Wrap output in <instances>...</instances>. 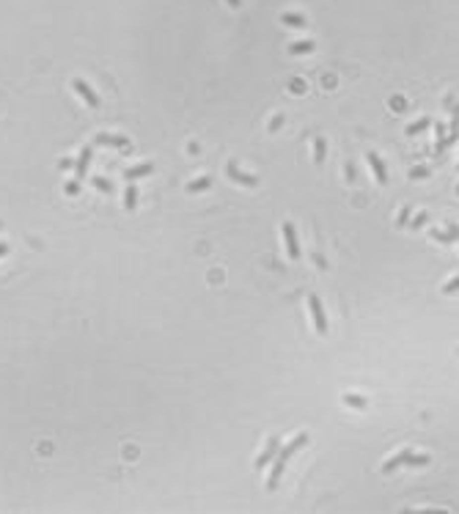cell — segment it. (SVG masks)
<instances>
[{"instance_id": "cell-28", "label": "cell", "mask_w": 459, "mask_h": 514, "mask_svg": "<svg viewBox=\"0 0 459 514\" xmlns=\"http://www.w3.org/2000/svg\"><path fill=\"white\" fill-rule=\"evenodd\" d=\"M0 228H3V225H0Z\"/></svg>"}, {"instance_id": "cell-7", "label": "cell", "mask_w": 459, "mask_h": 514, "mask_svg": "<svg viewBox=\"0 0 459 514\" xmlns=\"http://www.w3.org/2000/svg\"><path fill=\"white\" fill-rule=\"evenodd\" d=\"M91 160H94V148H91V146H85L83 151H80L77 162H74V176H77V179H83L85 173H88V165H91Z\"/></svg>"}, {"instance_id": "cell-23", "label": "cell", "mask_w": 459, "mask_h": 514, "mask_svg": "<svg viewBox=\"0 0 459 514\" xmlns=\"http://www.w3.org/2000/svg\"><path fill=\"white\" fill-rule=\"evenodd\" d=\"M457 284H459V281H457V278H451V281H448L446 286H443V292H446V294H451V292H457Z\"/></svg>"}, {"instance_id": "cell-27", "label": "cell", "mask_w": 459, "mask_h": 514, "mask_svg": "<svg viewBox=\"0 0 459 514\" xmlns=\"http://www.w3.org/2000/svg\"><path fill=\"white\" fill-rule=\"evenodd\" d=\"M410 176H412V179H423V176H426V171H423V168H418V171L410 173Z\"/></svg>"}, {"instance_id": "cell-24", "label": "cell", "mask_w": 459, "mask_h": 514, "mask_svg": "<svg viewBox=\"0 0 459 514\" xmlns=\"http://www.w3.org/2000/svg\"><path fill=\"white\" fill-rule=\"evenodd\" d=\"M407 215H410V209L404 207V209L399 212V220H396V223H399V225H404V223H407Z\"/></svg>"}, {"instance_id": "cell-18", "label": "cell", "mask_w": 459, "mask_h": 514, "mask_svg": "<svg viewBox=\"0 0 459 514\" xmlns=\"http://www.w3.org/2000/svg\"><path fill=\"white\" fill-rule=\"evenodd\" d=\"M407 465H412V467H423V465H429V456H426V454H410Z\"/></svg>"}, {"instance_id": "cell-25", "label": "cell", "mask_w": 459, "mask_h": 514, "mask_svg": "<svg viewBox=\"0 0 459 514\" xmlns=\"http://www.w3.org/2000/svg\"><path fill=\"white\" fill-rule=\"evenodd\" d=\"M11 253V245L8 242H0V259H3V256H8Z\"/></svg>"}, {"instance_id": "cell-11", "label": "cell", "mask_w": 459, "mask_h": 514, "mask_svg": "<svg viewBox=\"0 0 459 514\" xmlns=\"http://www.w3.org/2000/svg\"><path fill=\"white\" fill-rule=\"evenodd\" d=\"M410 454L412 451L410 448H404V451H399V454L393 456V459H388L385 465H382V473H393L396 467H401V465H407V459H410Z\"/></svg>"}, {"instance_id": "cell-1", "label": "cell", "mask_w": 459, "mask_h": 514, "mask_svg": "<svg viewBox=\"0 0 459 514\" xmlns=\"http://www.w3.org/2000/svg\"><path fill=\"white\" fill-rule=\"evenodd\" d=\"M308 440H311V438H308V432H300V435H297V438H294L289 445L278 448V454H275V459H272V473H269L267 490H275V487H278L280 476H283V470H286L289 459L294 456V451H297V448H303V445H308Z\"/></svg>"}, {"instance_id": "cell-14", "label": "cell", "mask_w": 459, "mask_h": 514, "mask_svg": "<svg viewBox=\"0 0 459 514\" xmlns=\"http://www.w3.org/2000/svg\"><path fill=\"white\" fill-rule=\"evenodd\" d=\"M209 187H212V176H203V179H196V182L187 184V193H203Z\"/></svg>"}, {"instance_id": "cell-9", "label": "cell", "mask_w": 459, "mask_h": 514, "mask_svg": "<svg viewBox=\"0 0 459 514\" xmlns=\"http://www.w3.org/2000/svg\"><path fill=\"white\" fill-rule=\"evenodd\" d=\"M278 448H280V440H278V438H269V445H267V448L262 451V456H259V459H256V470H259V467H267L269 462L275 459V454H278Z\"/></svg>"}, {"instance_id": "cell-19", "label": "cell", "mask_w": 459, "mask_h": 514, "mask_svg": "<svg viewBox=\"0 0 459 514\" xmlns=\"http://www.w3.org/2000/svg\"><path fill=\"white\" fill-rule=\"evenodd\" d=\"M432 236H435L437 242H443V245H451L454 239H457V234H440V231H432Z\"/></svg>"}, {"instance_id": "cell-3", "label": "cell", "mask_w": 459, "mask_h": 514, "mask_svg": "<svg viewBox=\"0 0 459 514\" xmlns=\"http://www.w3.org/2000/svg\"><path fill=\"white\" fill-rule=\"evenodd\" d=\"M226 176L231 179V182H237V184H242V187H256L259 184V176H251V173H242L234 162H228L226 165Z\"/></svg>"}, {"instance_id": "cell-8", "label": "cell", "mask_w": 459, "mask_h": 514, "mask_svg": "<svg viewBox=\"0 0 459 514\" xmlns=\"http://www.w3.org/2000/svg\"><path fill=\"white\" fill-rule=\"evenodd\" d=\"M366 160H369L371 171H374L377 184H388V171H385V165H382V160L377 157V151H369V154H366Z\"/></svg>"}, {"instance_id": "cell-13", "label": "cell", "mask_w": 459, "mask_h": 514, "mask_svg": "<svg viewBox=\"0 0 459 514\" xmlns=\"http://www.w3.org/2000/svg\"><path fill=\"white\" fill-rule=\"evenodd\" d=\"M135 207H137V187H132V184H130V187L124 190V209H127V212H132Z\"/></svg>"}, {"instance_id": "cell-10", "label": "cell", "mask_w": 459, "mask_h": 514, "mask_svg": "<svg viewBox=\"0 0 459 514\" xmlns=\"http://www.w3.org/2000/svg\"><path fill=\"white\" fill-rule=\"evenodd\" d=\"M151 173H154V165H151V162H143V165L127 168V171H124V179H127V182H135V179H143V176H151Z\"/></svg>"}, {"instance_id": "cell-5", "label": "cell", "mask_w": 459, "mask_h": 514, "mask_svg": "<svg viewBox=\"0 0 459 514\" xmlns=\"http://www.w3.org/2000/svg\"><path fill=\"white\" fill-rule=\"evenodd\" d=\"M72 88L77 91L80 96H83V99H85V105H88V107H99V96L94 94V88H91V85L85 83V80H72Z\"/></svg>"}, {"instance_id": "cell-22", "label": "cell", "mask_w": 459, "mask_h": 514, "mask_svg": "<svg viewBox=\"0 0 459 514\" xmlns=\"http://www.w3.org/2000/svg\"><path fill=\"white\" fill-rule=\"evenodd\" d=\"M344 402L349 404V407H366V402H363V399H358V396H344Z\"/></svg>"}, {"instance_id": "cell-2", "label": "cell", "mask_w": 459, "mask_h": 514, "mask_svg": "<svg viewBox=\"0 0 459 514\" xmlns=\"http://www.w3.org/2000/svg\"><path fill=\"white\" fill-rule=\"evenodd\" d=\"M308 308H311V316H314V327L319 336H325L328 333V316H325V308H322V300L316 294L308 297Z\"/></svg>"}, {"instance_id": "cell-20", "label": "cell", "mask_w": 459, "mask_h": 514, "mask_svg": "<svg viewBox=\"0 0 459 514\" xmlns=\"http://www.w3.org/2000/svg\"><path fill=\"white\" fill-rule=\"evenodd\" d=\"M426 223H429V215H426V212H421V215H418V218H415V220H412V223H410V231L421 228V225H426Z\"/></svg>"}, {"instance_id": "cell-6", "label": "cell", "mask_w": 459, "mask_h": 514, "mask_svg": "<svg viewBox=\"0 0 459 514\" xmlns=\"http://www.w3.org/2000/svg\"><path fill=\"white\" fill-rule=\"evenodd\" d=\"M96 146H116V148H130V141L124 135H108V132H99L94 138Z\"/></svg>"}, {"instance_id": "cell-12", "label": "cell", "mask_w": 459, "mask_h": 514, "mask_svg": "<svg viewBox=\"0 0 459 514\" xmlns=\"http://www.w3.org/2000/svg\"><path fill=\"white\" fill-rule=\"evenodd\" d=\"M325 154H328V143H325V138L316 135L314 138V162H316V165H322V162H325Z\"/></svg>"}, {"instance_id": "cell-4", "label": "cell", "mask_w": 459, "mask_h": 514, "mask_svg": "<svg viewBox=\"0 0 459 514\" xmlns=\"http://www.w3.org/2000/svg\"><path fill=\"white\" fill-rule=\"evenodd\" d=\"M283 239H286V253L292 261H300V242H297V234H294V225L292 223H283Z\"/></svg>"}, {"instance_id": "cell-15", "label": "cell", "mask_w": 459, "mask_h": 514, "mask_svg": "<svg viewBox=\"0 0 459 514\" xmlns=\"http://www.w3.org/2000/svg\"><path fill=\"white\" fill-rule=\"evenodd\" d=\"M314 50H316L314 42H297V44L289 47V53H292V55H305V53H314Z\"/></svg>"}, {"instance_id": "cell-26", "label": "cell", "mask_w": 459, "mask_h": 514, "mask_svg": "<svg viewBox=\"0 0 459 514\" xmlns=\"http://www.w3.org/2000/svg\"><path fill=\"white\" fill-rule=\"evenodd\" d=\"M292 91H297V94H303V91H305V85L300 83V80H294V83H292Z\"/></svg>"}, {"instance_id": "cell-17", "label": "cell", "mask_w": 459, "mask_h": 514, "mask_svg": "<svg viewBox=\"0 0 459 514\" xmlns=\"http://www.w3.org/2000/svg\"><path fill=\"white\" fill-rule=\"evenodd\" d=\"M280 22L289 25V28H305V19L297 17V14H283V17H280Z\"/></svg>"}, {"instance_id": "cell-16", "label": "cell", "mask_w": 459, "mask_h": 514, "mask_svg": "<svg viewBox=\"0 0 459 514\" xmlns=\"http://www.w3.org/2000/svg\"><path fill=\"white\" fill-rule=\"evenodd\" d=\"M429 124H432V118H418L415 124H410V127H407V135H418V132L429 130Z\"/></svg>"}, {"instance_id": "cell-21", "label": "cell", "mask_w": 459, "mask_h": 514, "mask_svg": "<svg viewBox=\"0 0 459 514\" xmlns=\"http://www.w3.org/2000/svg\"><path fill=\"white\" fill-rule=\"evenodd\" d=\"M94 187L96 190H105V193H113V184H110L108 179H99V176L94 179Z\"/></svg>"}]
</instances>
